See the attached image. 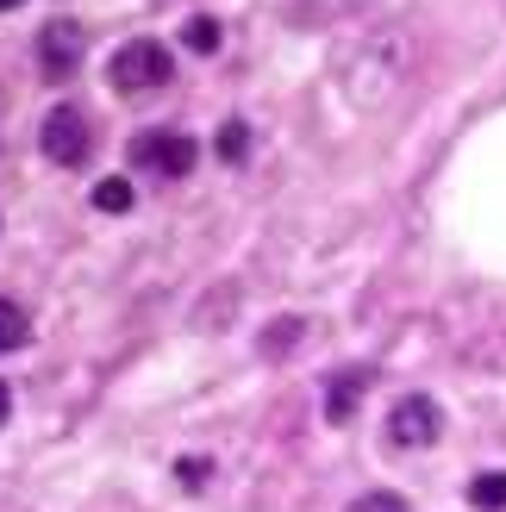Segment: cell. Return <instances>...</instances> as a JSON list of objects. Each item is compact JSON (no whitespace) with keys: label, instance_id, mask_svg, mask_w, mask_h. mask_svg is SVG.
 I'll return each instance as SVG.
<instances>
[{"label":"cell","instance_id":"2","mask_svg":"<svg viewBox=\"0 0 506 512\" xmlns=\"http://www.w3.org/2000/svg\"><path fill=\"white\" fill-rule=\"evenodd\" d=\"M38 150L57 169H82L88 163V113L82 107H50L44 132H38Z\"/></svg>","mask_w":506,"mask_h":512},{"label":"cell","instance_id":"6","mask_svg":"<svg viewBox=\"0 0 506 512\" xmlns=\"http://www.w3.org/2000/svg\"><path fill=\"white\" fill-rule=\"evenodd\" d=\"M369 381H375V369H338L332 381H325V419L344 425L350 413H357V400L369 394Z\"/></svg>","mask_w":506,"mask_h":512},{"label":"cell","instance_id":"11","mask_svg":"<svg viewBox=\"0 0 506 512\" xmlns=\"http://www.w3.org/2000/svg\"><path fill=\"white\" fill-rule=\"evenodd\" d=\"M244 150H250V125L232 119V125L219 132V157H225V163H244Z\"/></svg>","mask_w":506,"mask_h":512},{"label":"cell","instance_id":"3","mask_svg":"<svg viewBox=\"0 0 506 512\" xmlns=\"http://www.w3.org/2000/svg\"><path fill=\"white\" fill-rule=\"evenodd\" d=\"M438 431H444V413H438V400H425V394H407L388 413V444L394 450H432Z\"/></svg>","mask_w":506,"mask_h":512},{"label":"cell","instance_id":"16","mask_svg":"<svg viewBox=\"0 0 506 512\" xmlns=\"http://www.w3.org/2000/svg\"><path fill=\"white\" fill-rule=\"evenodd\" d=\"M0 7H7V13H13V7H25V0H0Z\"/></svg>","mask_w":506,"mask_h":512},{"label":"cell","instance_id":"14","mask_svg":"<svg viewBox=\"0 0 506 512\" xmlns=\"http://www.w3.org/2000/svg\"><path fill=\"white\" fill-rule=\"evenodd\" d=\"M294 338H300V319H288V325H275V331H269V350H288Z\"/></svg>","mask_w":506,"mask_h":512},{"label":"cell","instance_id":"12","mask_svg":"<svg viewBox=\"0 0 506 512\" xmlns=\"http://www.w3.org/2000/svg\"><path fill=\"white\" fill-rule=\"evenodd\" d=\"M350 512H407V500H400V494H388V488H375V494H363V500L350 506Z\"/></svg>","mask_w":506,"mask_h":512},{"label":"cell","instance_id":"5","mask_svg":"<svg viewBox=\"0 0 506 512\" xmlns=\"http://www.w3.org/2000/svg\"><path fill=\"white\" fill-rule=\"evenodd\" d=\"M44 75H75V63H82V25L75 19H57V25H44Z\"/></svg>","mask_w":506,"mask_h":512},{"label":"cell","instance_id":"13","mask_svg":"<svg viewBox=\"0 0 506 512\" xmlns=\"http://www.w3.org/2000/svg\"><path fill=\"white\" fill-rule=\"evenodd\" d=\"M175 475H182L188 488H200V481L213 475V463H207V456H182V469H175Z\"/></svg>","mask_w":506,"mask_h":512},{"label":"cell","instance_id":"4","mask_svg":"<svg viewBox=\"0 0 506 512\" xmlns=\"http://www.w3.org/2000/svg\"><path fill=\"white\" fill-rule=\"evenodd\" d=\"M132 150H138V163H150L157 175H188L194 157H200V144L188 132H144Z\"/></svg>","mask_w":506,"mask_h":512},{"label":"cell","instance_id":"8","mask_svg":"<svg viewBox=\"0 0 506 512\" xmlns=\"http://www.w3.org/2000/svg\"><path fill=\"white\" fill-rule=\"evenodd\" d=\"M25 338H32V319H25V306L0 300V350H19Z\"/></svg>","mask_w":506,"mask_h":512},{"label":"cell","instance_id":"1","mask_svg":"<svg viewBox=\"0 0 506 512\" xmlns=\"http://www.w3.org/2000/svg\"><path fill=\"white\" fill-rule=\"evenodd\" d=\"M169 50L157 44V38H132L119 50V57L107 63V82L119 88V94H150V88H163L169 82Z\"/></svg>","mask_w":506,"mask_h":512},{"label":"cell","instance_id":"7","mask_svg":"<svg viewBox=\"0 0 506 512\" xmlns=\"http://www.w3.org/2000/svg\"><path fill=\"white\" fill-rule=\"evenodd\" d=\"M469 506H482V512H506V469L475 475V481H469Z\"/></svg>","mask_w":506,"mask_h":512},{"label":"cell","instance_id":"9","mask_svg":"<svg viewBox=\"0 0 506 512\" xmlns=\"http://www.w3.org/2000/svg\"><path fill=\"white\" fill-rule=\"evenodd\" d=\"M94 207H100V213H132V182H125V175L94 182Z\"/></svg>","mask_w":506,"mask_h":512},{"label":"cell","instance_id":"15","mask_svg":"<svg viewBox=\"0 0 506 512\" xmlns=\"http://www.w3.org/2000/svg\"><path fill=\"white\" fill-rule=\"evenodd\" d=\"M7 419H13V388L0 381V425H7Z\"/></svg>","mask_w":506,"mask_h":512},{"label":"cell","instance_id":"10","mask_svg":"<svg viewBox=\"0 0 506 512\" xmlns=\"http://www.w3.org/2000/svg\"><path fill=\"white\" fill-rule=\"evenodd\" d=\"M182 44H188V50H200V57H207V50H219V19L194 13V19L182 25Z\"/></svg>","mask_w":506,"mask_h":512}]
</instances>
